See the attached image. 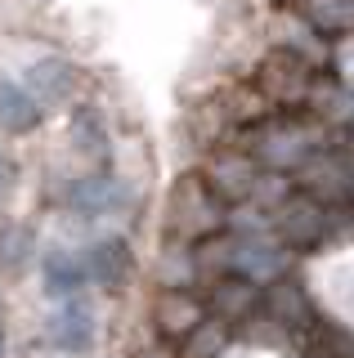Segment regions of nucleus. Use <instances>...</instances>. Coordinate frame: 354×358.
<instances>
[{
	"label": "nucleus",
	"instance_id": "f257e3e1",
	"mask_svg": "<svg viewBox=\"0 0 354 358\" xmlns=\"http://www.w3.org/2000/svg\"><path fill=\"white\" fill-rule=\"evenodd\" d=\"M54 206L63 215L81 220V224H99V220H126L139 206V188L130 179H121L117 171H85L76 179H63Z\"/></svg>",
	"mask_w": 354,
	"mask_h": 358
},
{
	"label": "nucleus",
	"instance_id": "f03ea898",
	"mask_svg": "<svg viewBox=\"0 0 354 358\" xmlns=\"http://www.w3.org/2000/svg\"><path fill=\"white\" fill-rule=\"evenodd\" d=\"M197 175H202V184L211 188V193L225 201L229 210L242 206V201H260L264 188H269V171L256 162V157L238 152V148H225V143H215V148L202 152V162L193 166Z\"/></svg>",
	"mask_w": 354,
	"mask_h": 358
},
{
	"label": "nucleus",
	"instance_id": "7ed1b4c3",
	"mask_svg": "<svg viewBox=\"0 0 354 358\" xmlns=\"http://www.w3.org/2000/svg\"><path fill=\"white\" fill-rule=\"evenodd\" d=\"M225 224H229V206L202 184V175L197 171L180 175V184L171 188V201H166V242H197L206 233L225 229Z\"/></svg>",
	"mask_w": 354,
	"mask_h": 358
},
{
	"label": "nucleus",
	"instance_id": "20e7f679",
	"mask_svg": "<svg viewBox=\"0 0 354 358\" xmlns=\"http://www.w3.org/2000/svg\"><path fill=\"white\" fill-rule=\"evenodd\" d=\"M269 45L283 50V54H296L301 63L318 67V72L332 67V54H337V41H327L314 22H305L296 9H287V5L269 18Z\"/></svg>",
	"mask_w": 354,
	"mask_h": 358
},
{
	"label": "nucleus",
	"instance_id": "39448f33",
	"mask_svg": "<svg viewBox=\"0 0 354 358\" xmlns=\"http://www.w3.org/2000/svg\"><path fill=\"white\" fill-rule=\"evenodd\" d=\"M197 296H202V305H206V313H211V318L229 322V327L238 331L242 322L251 318V313H260L264 287L247 282V278H238V273H220V278H211V282L197 287Z\"/></svg>",
	"mask_w": 354,
	"mask_h": 358
},
{
	"label": "nucleus",
	"instance_id": "423d86ee",
	"mask_svg": "<svg viewBox=\"0 0 354 358\" xmlns=\"http://www.w3.org/2000/svg\"><path fill=\"white\" fill-rule=\"evenodd\" d=\"M18 81L31 90V99H36L45 112L68 108L76 99V90H81V76H76V67L63 59V54H41V59H31Z\"/></svg>",
	"mask_w": 354,
	"mask_h": 358
},
{
	"label": "nucleus",
	"instance_id": "0eeeda50",
	"mask_svg": "<svg viewBox=\"0 0 354 358\" xmlns=\"http://www.w3.org/2000/svg\"><path fill=\"white\" fill-rule=\"evenodd\" d=\"M301 112L318 121L327 130H350L354 126V85H346L337 72H314L305 85V99H301Z\"/></svg>",
	"mask_w": 354,
	"mask_h": 358
},
{
	"label": "nucleus",
	"instance_id": "6e6552de",
	"mask_svg": "<svg viewBox=\"0 0 354 358\" xmlns=\"http://www.w3.org/2000/svg\"><path fill=\"white\" fill-rule=\"evenodd\" d=\"M153 322H157L162 341L180 345L193 327L206 322V305H202L197 291H157V300H153Z\"/></svg>",
	"mask_w": 354,
	"mask_h": 358
},
{
	"label": "nucleus",
	"instance_id": "1a4fd4ad",
	"mask_svg": "<svg viewBox=\"0 0 354 358\" xmlns=\"http://www.w3.org/2000/svg\"><path fill=\"white\" fill-rule=\"evenodd\" d=\"M81 264H85L90 287H117V282H126V273L135 268V251H130L126 238L108 233V238H94L81 251Z\"/></svg>",
	"mask_w": 354,
	"mask_h": 358
},
{
	"label": "nucleus",
	"instance_id": "9d476101",
	"mask_svg": "<svg viewBox=\"0 0 354 358\" xmlns=\"http://www.w3.org/2000/svg\"><path fill=\"white\" fill-rule=\"evenodd\" d=\"M50 341L54 350L63 354H81L94 345V309L85 296H72V300H59V309H54L50 318Z\"/></svg>",
	"mask_w": 354,
	"mask_h": 358
},
{
	"label": "nucleus",
	"instance_id": "9b49d317",
	"mask_svg": "<svg viewBox=\"0 0 354 358\" xmlns=\"http://www.w3.org/2000/svg\"><path fill=\"white\" fill-rule=\"evenodd\" d=\"M72 148L90 162V171H113V134H108V121L99 108H76L72 126H68Z\"/></svg>",
	"mask_w": 354,
	"mask_h": 358
},
{
	"label": "nucleus",
	"instance_id": "f8f14e48",
	"mask_svg": "<svg viewBox=\"0 0 354 358\" xmlns=\"http://www.w3.org/2000/svg\"><path fill=\"white\" fill-rule=\"evenodd\" d=\"M41 282H45V296L50 300L81 296V291L90 287L85 264H81V251H72V246H50V251L41 255Z\"/></svg>",
	"mask_w": 354,
	"mask_h": 358
},
{
	"label": "nucleus",
	"instance_id": "ddd939ff",
	"mask_svg": "<svg viewBox=\"0 0 354 358\" xmlns=\"http://www.w3.org/2000/svg\"><path fill=\"white\" fill-rule=\"evenodd\" d=\"M41 121H45V108L31 99V90L18 76L0 72V130L5 134H31V130H41Z\"/></svg>",
	"mask_w": 354,
	"mask_h": 358
},
{
	"label": "nucleus",
	"instance_id": "4468645a",
	"mask_svg": "<svg viewBox=\"0 0 354 358\" xmlns=\"http://www.w3.org/2000/svg\"><path fill=\"white\" fill-rule=\"evenodd\" d=\"M287 9H296L305 22H314L327 41L354 36V0H287Z\"/></svg>",
	"mask_w": 354,
	"mask_h": 358
},
{
	"label": "nucleus",
	"instance_id": "2eb2a0df",
	"mask_svg": "<svg viewBox=\"0 0 354 358\" xmlns=\"http://www.w3.org/2000/svg\"><path fill=\"white\" fill-rule=\"evenodd\" d=\"M157 287L162 291H197L202 287V268L193 260V242H166L162 246Z\"/></svg>",
	"mask_w": 354,
	"mask_h": 358
},
{
	"label": "nucleus",
	"instance_id": "dca6fc26",
	"mask_svg": "<svg viewBox=\"0 0 354 358\" xmlns=\"http://www.w3.org/2000/svg\"><path fill=\"white\" fill-rule=\"evenodd\" d=\"M229 345H234V327L206 313L202 327H193L180 345H175V358H225Z\"/></svg>",
	"mask_w": 354,
	"mask_h": 358
},
{
	"label": "nucleus",
	"instance_id": "f3484780",
	"mask_svg": "<svg viewBox=\"0 0 354 358\" xmlns=\"http://www.w3.org/2000/svg\"><path fill=\"white\" fill-rule=\"evenodd\" d=\"M36 260V233L27 224H5L0 229V268L5 273H23Z\"/></svg>",
	"mask_w": 354,
	"mask_h": 358
},
{
	"label": "nucleus",
	"instance_id": "a211bd4d",
	"mask_svg": "<svg viewBox=\"0 0 354 358\" xmlns=\"http://www.w3.org/2000/svg\"><path fill=\"white\" fill-rule=\"evenodd\" d=\"M14 184H18V162L9 152H0V197L14 193Z\"/></svg>",
	"mask_w": 354,
	"mask_h": 358
},
{
	"label": "nucleus",
	"instance_id": "6ab92c4d",
	"mask_svg": "<svg viewBox=\"0 0 354 358\" xmlns=\"http://www.w3.org/2000/svg\"><path fill=\"white\" fill-rule=\"evenodd\" d=\"M0 345H5V331H0Z\"/></svg>",
	"mask_w": 354,
	"mask_h": 358
}]
</instances>
